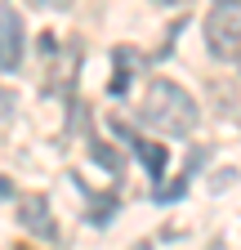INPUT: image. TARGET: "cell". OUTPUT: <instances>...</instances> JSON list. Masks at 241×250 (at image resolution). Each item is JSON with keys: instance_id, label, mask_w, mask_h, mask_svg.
Here are the masks:
<instances>
[{"instance_id": "30bf717a", "label": "cell", "mask_w": 241, "mask_h": 250, "mask_svg": "<svg viewBox=\"0 0 241 250\" xmlns=\"http://www.w3.org/2000/svg\"><path fill=\"white\" fill-rule=\"evenodd\" d=\"M219 5H228V9H241V0H219Z\"/></svg>"}, {"instance_id": "3957f363", "label": "cell", "mask_w": 241, "mask_h": 250, "mask_svg": "<svg viewBox=\"0 0 241 250\" xmlns=\"http://www.w3.org/2000/svg\"><path fill=\"white\" fill-rule=\"evenodd\" d=\"M22 62V18L14 5H0V72H14Z\"/></svg>"}, {"instance_id": "5b68a950", "label": "cell", "mask_w": 241, "mask_h": 250, "mask_svg": "<svg viewBox=\"0 0 241 250\" xmlns=\"http://www.w3.org/2000/svg\"><path fill=\"white\" fill-rule=\"evenodd\" d=\"M116 130H120V134H125V139H130V147L139 152V161H143L147 170H152V174L161 179V170H165V156H170V152H165L161 143H147V139H139V134H130V130H125V125H116Z\"/></svg>"}, {"instance_id": "9c48e42d", "label": "cell", "mask_w": 241, "mask_h": 250, "mask_svg": "<svg viewBox=\"0 0 241 250\" xmlns=\"http://www.w3.org/2000/svg\"><path fill=\"white\" fill-rule=\"evenodd\" d=\"M40 5H49V9H72V0H40Z\"/></svg>"}, {"instance_id": "ba28073f", "label": "cell", "mask_w": 241, "mask_h": 250, "mask_svg": "<svg viewBox=\"0 0 241 250\" xmlns=\"http://www.w3.org/2000/svg\"><path fill=\"white\" fill-rule=\"evenodd\" d=\"M183 197V183H165V188H157V201H179Z\"/></svg>"}, {"instance_id": "277c9868", "label": "cell", "mask_w": 241, "mask_h": 250, "mask_svg": "<svg viewBox=\"0 0 241 250\" xmlns=\"http://www.w3.org/2000/svg\"><path fill=\"white\" fill-rule=\"evenodd\" d=\"M18 224L32 232V237H54V219H49V201L45 197H27L22 201V210H18Z\"/></svg>"}, {"instance_id": "8fae6325", "label": "cell", "mask_w": 241, "mask_h": 250, "mask_svg": "<svg viewBox=\"0 0 241 250\" xmlns=\"http://www.w3.org/2000/svg\"><path fill=\"white\" fill-rule=\"evenodd\" d=\"M157 5H183V0H157Z\"/></svg>"}, {"instance_id": "7a4b0ae2", "label": "cell", "mask_w": 241, "mask_h": 250, "mask_svg": "<svg viewBox=\"0 0 241 250\" xmlns=\"http://www.w3.org/2000/svg\"><path fill=\"white\" fill-rule=\"evenodd\" d=\"M205 45L215 49L219 58H237L241 54V9L219 5L215 14L205 18Z\"/></svg>"}, {"instance_id": "6da1fadb", "label": "cell", "mask_w": 241, "mask_h": 250, "mask_svg": "<svg viewBox=\"0 0 241 250\" xmlns=\"http://www.w3.org/2000/svg\"><path fill=\"white\" fill-rule=\"evenodd\" d=\"M139 116H143L147 125H157L161 134H174V139H183V134L197 130V103H192V94H188L183 85L165 81V76H157L152 85H147Z\"/></svg>"}, {"instance_id": "52a82bcc", "label": "cell", "mask_w": 241, "mask_h": 250, "mask_svg": "<svg viewBox=\"0 0 241 250\" xmlns=\"http://www.w3.org/2000/svg\"><path fill=\"white\" fill-rule=\"evenodd\" d=\"M116 62H120V72H116V81H112V94H120V89H125V81H130V49H116Z\"/></svg>"}, {"instance_id": "8992f818", "label": "cell", "mask_w": 241, "mask_h": 250, "mask_svg": "<svg viewBox=\"0 0 241 250\" xmlns=\"http://www.w3.org/2000/svg\"><path fill=\"white\" fill-rule=\"evenodd\" d=\"M89 156H94V161H103V166H107L112 174L120 170V156H116V152H112L107 143H94V147H89Z\"/></svg>"}]
</instances>
